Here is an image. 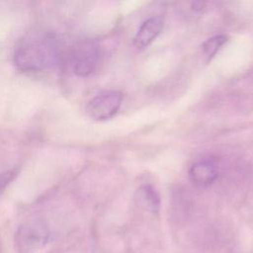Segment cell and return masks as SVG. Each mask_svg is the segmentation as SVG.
Instances as JSON below:
<instances>
[{
	"label": "cell",
	"instance_id": "obj_1",
	"mask_svg": "<svg viewBox=\"0 0 253 253\" xmlns=\"http://www.w3.org/2000/svg\"><path fill=\"white\" fill-rule=\"evenodd\" d=\"M59 58V43L46 31H34L19 40L14 50V63L25 72H38L54 65Z\"/></svg>",
	"mask_w": 253,
	"mask_h": 253
},
{
	"label": "cell",
	"instance_id": "obj_2",
	"mask_svg": "<svg viewBox=\"0 0 253 253\" xmlns=\"http://www.w3.org/2000/svg\"><path fill=\"white\" fill-rule=\"evenodd\" d=\"M122 101L123 95L120 92L109 91L91 99L86 111L88 116L95 121H107L118 113Z\"/></svg>",
	"mask_w": 253,
	"mask_h": 253
},
{
	"label": "cell",
	"instance_id": "obj_3",
	"mask_svg": "<svg viewBox=\"0 0 253 253\" xmlns=\"http://www.w3.org/2000/svg\"><path fill=\"white\" fill-rule=\"evenodd\" d=\"M99 49L92 42L78 44L70 56V65L78 76H88L94 72L99 61Z\"/></svg>",
	"mask_w": 253,
	"mask_h": 253
},
{
	"label": "cell",
	"instance_id": "obj_4",
	"mask_svg": "<svg viewBox=\"0 0 253 253\" xmlns=\"http://www.w3.org/2000/svg\"><path fill=\"white\" fill-rule=\"evenodd\" d=\"M164 21L160 16H154L145 20L133 38V44L137 48L146 47L161 33Z\"/></svg>",
	"mask_w": 253,
	"mask_h": 253
},
{
	"label": "cell",
	"instance_id": "obj_5",
	"mask_svg": "<svg viewBox=\"0 0 253 253\" xmlns=\"http://www.w3.org/2000/svg\"><path fill=\"white\" fill-rule=\"evenodd\" d=\"M215 165L211 161H200L192 165L189 176L192 183L199 187H207L212 184L217 178Z\"/></svg>",
	"mask_w": 253,
	"mask_h": 253
},
{
	"label": "cell",
	"instance_id": "obj_6",
	"mask_svg": "<svg viewBox=\"0 0 253 253\" xmlns=\"http://www.w3.org/2000/svg\"><path fill=\"white\" fill-rule=\"evenodd\" d=\"M46 240V232L40 225H25L18 232V243L23 250H32Z\"/></svg>",
	"mask_w": 253,
	"mask_h": 253
},
{
	"label": "cell",
	"instance_id": "obj_7",
	"mask_svg": "<svg viewBox=\"0 0 253 253\" xmlns=\"http://www.w3.org/2000/svg\"><path fill=\"white\" fill-rule=\"evenodd\" d=\"M227 42V37L224 35H217L208 39L202 44V49L207 60H211L218 49Z\"/></svg>",
	"mask_w": 253,
	"mask_h": 253
},
{
	"label": "cell",
	"instance_id": "obj_8",
	"mask_svg": "<svg viewBox=\"0 0 253 253\" xmlns=\"http://www.w3.org/2000/svg\"><path fill=\"white\" fill-rule=\"evenodd\" d=\"M140 194L147 208L151 211L156 212L159 210L160 206V199L157 192L150 185H143L140 188Z\"/></svg>",
	"mask_w": 253,
	"mask_h": 253
},
{
	"label": "cell",
	"instance_id": "obj_9",
	"mask_svg": "<svg viewBox=\"0 0 253 253\" xmlns=\"http://www.w3.org/2000/svg\"><path fill=\"white\" fill-rule=\"evenodd\" d=\"M204 6H205V3L202 1H195L191 4L192 9L195 11H201L204 8Z\"/></svg>",
	"mask_w": 253,
	"mask_h": 253
}]
</instances>
